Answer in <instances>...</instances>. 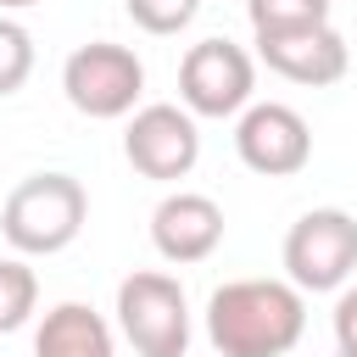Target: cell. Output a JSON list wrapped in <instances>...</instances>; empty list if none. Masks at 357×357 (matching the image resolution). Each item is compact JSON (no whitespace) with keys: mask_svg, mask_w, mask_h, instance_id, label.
Wrapping results in <instances>:
<instances>
[{"mask_svg":"<svg viewBox=\"0 0 357 357\" xmlns=\"http://www.w3.org/2000/svg\"><path fill=\"white\" fill-rule=\"evenodd\" d=\"M307 335V290L290 279H229L206 296V340L218 357H284Z\"/></svg>","mask_w":357,"mask_h":357,"instance_id":"1","label":"cell"},{"mask_svg":"<svg viewBox=\"0 0 357 357\" xmlns=\"http://www.w3.org/2000/svg\"><path fill=\"white\" fill-rule=\"evenodd\" d=\"M89 218V195L73 173H28L22 184H11L6 206H0V234L17 257H56L84 234Z\"/></svg>","mask_w":357,"mask_h":357,"instance_id":"2","label":"cell"},{"mask_svg":"<svg viewBox=\"0 0 357 357\" xmlns=\"http://www.w3.org/2000/svg\"><path fill=\"white\" fill-rule=\"evenodd\" d=\"M61 95L78 117L117 123L145 95V61L117 39H89L61 61Z\"/></svg>","mask_w":357,"mask_h":357,"instance_id":"3","label":"cell"},{"mask_svg":"<svg viewBox=\"0 0 357 357\" xmlns=\"http://www.w3.org/2000/svg\"><path fill=\"white\" fill-rule=\"evenodd\" d=\"M117 329L139 357H190V301L162 268H139L117 284Z\"/></svg>","mask_w":357,"mask_h":357,"instance_id":"4","label":"cell"},{"mask_svg":"<svg viewBox=\"0 0 357 357\" xmlns=\"http://www.w3.org/2000/svg\"><path fill=\"white\" fill-rule=\"evenodd\" d=\"M357 273V218L340 206H312L284 234V279L307 296L340 290Z\"/></svg>","mask_w":357,"mask_h":357,"instance_id":"5","label":"cell"},{"mask_svg":"<svg viewBox=\"0 0 357 357\" xmlns=\"http://www.w3.org/2000/svg\"><path fill=\"white\" fill-rule=\"evenodd\" d=\"M257 95V61L234 39H201L178 61V106L195 117H240Z\"/></svg>","mask_w":357,"mask_h":357,"instance_id":"6","label":"cell"},{"mask_svg":"<svg viewBox=\"0 0 357 357\" xmlns=\"http://www.w3.org/2000/svg\"><path fill=\"white\" fill-rule=\"evenodd\" d=\"M123 156H128V167H134L139 178H156V184L190 178V167L201 162L195 112H190V106H173V100H151V106L128 112Z\"/></svg>","mask_w":357,"mask_h":357,"instance_id":"7","label":"cell"},{"mask_svg":"<svg viewBox=\"0 0 357 357\" xmlns=\"http://www.w3.org/2000/svg\"><path fill=\"white\" fill-rule=\"evenodd\" d=\"M234 156L262 178H290L312 162V128L284 100H251L234 123Z\"/></svg>","mask_w":357,"mask_h":357,"instance_id":"8","label":"cell"},{"mask_svg":"<svg viewBox=\"0 0 357 357\" xmlns=\"http://www.w3.org/2000/svg\"><path fill=\"white\" fill-rule=\"evenodd\" d=\"M257 45V61L301 89H329L346 78L351 67V50L340 39L335 22H307V28H273V33H251Z\"/></svg>","mask_w":357,"mask_h":357,"instance_id":"9","label":"cell"},{"mask_svg":"<svg viewBox=\"0 0 357 357\" xmlns=\"http://www.w3.org/2000/svg\"><path fill=\"white\" fill-rule=\"evenodd\" d=\"M151 245L162 262L173 268H190V262H206L218 245H223V206L201 190H173L156 201L151 212Z\"/></svg>","mask_w":357,"mask_h":357,"instance_id":"10","label":"cell"},{"mask_svg":"<svg viewBox=\"0 0 357 357\" xmlns=\"http://www.w3.org/2000/svg\"><path fill=\"white\" fill-rule=\"evenodd\" d=\"M33 357H117V340L89 301H56L33 329Z\"/></svg>","mask_w":357,"mask_h":357,"instance_id":"11","label":"cell"},{"mask_svg":"<svg viewBox=\"0 0 357 357\" xmlns=\"http://www.w3.org/2000/svg\"><path fill=\"white\" fill-rule=\"evenodd\" d=\"M39 312V273L22 257H0V335H17Z\"/></svg>","mask_w":357,"mask_h":357,"instance_id":"12","label":"cell"},{"mask_svg":"<svg viewBox=\"0 0 357 357\" xmlns=\"http://www.w3.org/2000/svg\"><path fill=\"white\" fill-rule=\"evenodd\" d=\"M28 73H33V33L11 11H0V100L17 95L28 84Z\"/></svg>","mask_w":357,"mask_h":357,"instance_id":"13","label":"cell"},{"mask_svg":"<svg viewBox=\"0 0 357 357\" xmlns=\"http://www.w3.org/2000/svg\"><path fill=\"white\" fill-rule=\"evenodd\" d=\"M251 33H273V28H307V22H329V0H245Z\"/></svg>","mask_w":357,"mask_h":357,"instance_id":"14","label":"cell"},{"mask_svg":"<svg viewBox=\"0 0 357 357\" xmlns=\"http://www.w3.org/2000/svg\"><path fill=\"white\" fill-rule=\"evenodd\" d=\"M123 11H128V22H134L139 33L167 39V33H178V28H190V22H195L201 0H123Z\"/></svg>","mask_w":357,"mask_h":357,"instance_id":"15","label":"cell"},{"mask_svg":"<svg viewBox=\"0 0 357 357\" xmlns=\"http://www.w3.org/2000/svg\"><path fill=\"white\" fill-rule=\"evenodd\" d=\"M329 324H335V346L340 351H357V284H340Z\"/></svg>","mask_w":357,"mask_h":357,"instance_id":"16","label":"cell"},{"mask_svg":"<svg viewBox=\"0 0 357 357\" xmlns=\"http://www.w3.org/2000/svg\"><path fill=\"white\" fill-rule=\"evenodd\" d=\"M28 6H39V0H0V11H28Z\"/></svg>","mask_w":357,"mask_h":357,"instance_id":"17","label":"cell"},{"mask_svg":"<svg viewBox=\"0 0 357 357\" xmlns=\"http://www.w3.org/2000/svg\"><path fill=\"white\" fill-rule=\"evenodd\" d=\"M335 357H357V351H335Z\"/></svg>","mask_w":357,"mask_h":357,"instance_id":"18","label":"cell"}]
</instances>
